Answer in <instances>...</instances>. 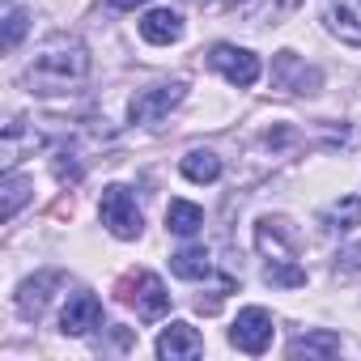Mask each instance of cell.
Segmentation results:
<instances>
[{
  "label": "cell",
  "mask_w": 361,
  "mask_h": 361,
  "mask_svg": "<svg viewBox=\"0 0 361 361\" xmlns=\"http://www.w3.org/2000/svg\"><path fill=\"white\" fill-rule=\"evenodd\" d=\"M85 73H90V51H85V43L73 39V35H51V39L39 47V56H35L26 81H30L35 94H60V90L85 81Z\"/></svg>",
  "instance_id": "6da1fadb"
},
{
  "label": "cell",
  "mask_w": 361,
  "mask_h": 361,
  "mask_svg": "<svg viewBox=\"0 0 361 361\" xmlns=\"http://www.w3.org/2000/svg\"><path fill=\"white\" fill-rule=\"evenodd\" d=\"M255 247L264 255V281L276 289H302L306 268L298 264V247L289 238V226L281 217H259L255 221Z\"/></svg>",
  "instance_id": "7a4b0ae2"
},
{
  "label": "cell",
  "mask_w": 361,
  "mask_h": 361,
  "mask_svg": "<svg viewBox=\"0 0 361 361\" xmlns=\"http://www.w3.org/2000/svg\"><path fill=\"white\" fill-rule=\"evenodd\" d=\"M115 302L132 306L145 323H153V319H161L170 310V293H166V285L153 272H123L115 281Z\"/></svg>",
  "instance_id": "3957f363"
},
{
  "label": "cell",
  "mask_w": 361,
  "mask_h": 361,
  "mask_svg": "<svg viewBox=\"0 0 361 361\" xmlns=\"http://www.w3.org/2000/svg\"><path fill=\"white\" fill-rule=\"evenodd\" d=\"M98 213H102V226H106L115 238H123V243H128V238H140V230H145L140 204H136L132 188H123V183H111V188L102 192Z\"/></svg>",
  "instance_id": "277c9868"
},
{
  "label": "cell",
  "mask_w": 361,
  "mask_h": 361,
  "mask_svg": "<svg viewBox=\"0 0 361 361\" xmlns=\"http://www.w3.org/2000/svg\"><path fill=\"white\" fill-rule=\"evenodd\" d=\"M183 94H188V85L183 81H170V85H153V90H140L136 98H132V106H128V115H132V123H145V128H153V123H161L178 102H183Z\"/></svg>",
  "instance_id": "5b68a950"
},
{
  "label": "cell",
  "mask_w": 361,
  "mask_h": 361,
  "mask_svg": "<svg viewBox=\"0 0 361 361\" xmlns=\"http://www.w3.org/2000/svg\"><path fill=\"white\" fill-rule=\"evenodd\" d=\"M230 344H234L238 353H251V357L268 353V344H272V314H268L264 306L238 310V319H234V327H230Z\"/></svg>",
  "instance_id": "8992f818"
},
{
  "label": "cell",
  "mask_w": 361,
  "mask_h": 361,
  "mask_svg": "<svg viewBox=\"0 0 361 361\" xmlns=\"http://www.w3.org/2000/svg\"><path fill=\"white\" fill-rule=\"evenodd\" d=\"M209 64H213L230 85H238V90H247V85H255V81H259V56H251L247 47L217 43V47L209 51Z\"/></svg>",
  "instance_id": "52a82bcc"
},
{
  "label": "cell",
  "mask_w": 361,
  "mask_h": 361,
  "mask_svg": "<svg viewBox=\"0 0 361 361\" xmlns=\"http://www.w3.org/2000/svg\"><path fill=\"white\" fill-rule=\"evenodd\" d=\"M272 85L281 94H314L323 85V73L314 64L298 60L293 51H276V60H272Z\"/></svg>",
  "instance_id": "ba28073f"
},
{
  "label": "cell",
  "mask_w": 361,
  "mask_h": 361,
  "mask_svg": "<svg viewBox=\"0 0 361 361\" xmlns=\"http://www.w3.org/2000/svg\"><path fill=\"white\" fill-rule=\"evenodd\" d=\"M64 285V272H39V276H30V281H22V289H18V314L22 319H43V310H47V302H51V293Z\"/></svg>",
  "instance_id": "9c48e42d"
},
{
  "label": "cell",
  "mask_w": 361,
  "mask_h": 361,
  "mask_svg": "<svg viewBox=\"0 0 361 361\" xmlns=\"http://www.w3.org/2000/svg\"><path fill=\"white\" fill-rule=\"evenodd\" d=\"M200 353H204V336L192 323H170L157 336V357H166V361H192Z\"/></svg>",
  "instance_id": "30bf717a"
},
{
  "label": "cell",
  "mask_w": 361,
  "mask_h": 361,
  "mask_svg": "<svg viewBox=\"0 0 361 361\" xmlns=\"http://www.w3.org/2000/svg\"><path fill=\"white\" fill-rule=\"evenodd\" d=\"M98 323H102V302L94 293H85V289L73 293L68 306H64V314H60V331L64 336H90Z\"/></svg>",
  "instance_id": "8fae6325"
},
{
  "label": "cell",
  "mask_w": 361,
  "mask_h": 361,
  "mask_svg": "<svg viewBox=\"0 0 361 361\" xmlns=\"http://www.w3.org/2000/svg\"><path fill=\"white\" fill-rule=\"evenodd\" d=\"M323 18H327V30L340 43L361 47V0H336V5H327Z\"/></svg>",
  "instance_id": "7c38bea8"
},
{
  "label": "cell",
  "mask_w": 361,
  "mask_h": 361,
  "mask_svg": "<svg viewBox=\"0 0 361 361\" xmlns=\"http://www.w3.org/2000/svg\"><path fill=\"white\" fill-rule=\"evenodd\" d=\"M178 35H183V18H178V9H153V13L140 18V39L153 43V47H166Z\"/></svg>",
  "instance_id": "4fadbf2b"
},
{
  "label": "cell",
  "mask_w": 361,
  "mask_h": 361,
  "mask_svg": "<svg viewBox=\"0 0 361 361\" xmlns=\"http://www.w3.org/2000/svg\"><path fill=\"white\" fill-rule=\"evenodd\" d=\"M178 170H183L188 183H217L221 178V157L213 149H192L178 157Z\"/></svg>",
  "instance_id": "5bb4252c"
},
{
  "label": "cell",
  "mask_w": 361,
  "mask_h": 361,
  "mask_svg": "<svg viewBox=\"0 0 361 361\" xmlns=\"http://www.w3.org/2000/svg\"><path fill=\"white\" fill-rule=\"evenodd\" d=\"M170 272L183 276V281H204V276H213V259L204 247H183V251L170 255Z\"/></svg>",
  "instance_id": "9a60e30c"
},
{
  "label": "cell",
  "mask_w": 361,
  "mask_h": 361,
  "mask_svg": "<svg viewBox=\"0 0 361 361\" xmlns=\"http://www.w3.org/2000/svg\"><path fill=\"white\" fill-rule=\"evenodd\" d=\"M200 226H204V209L200 204H192V200H170L166 204V230L192 238V234H200Z\"/></svg>",
  "instance_id": "2e32d148"
},
{
  "label": "cell",
  "mask_w": 361,
  "mask_h": 361,
  "mask_svg": "<svg viewBox=\"0 0 361 361\" xmlns=\"http://www.w3.org/2000/svg\"><path fill=\"white\" fill-rule=\"evenodd\" d=\"M340 353V336L336 331H306L298 340H289V357H336Z\"/></svg>",
  "instance_id": "e0dca14e"
},
{
  "label": "cell",
  "mask_w": 361,
  "mask_h": 361,
  "mask_svg": "<svg viewBox=\"0 0 361 361\" xmlns=\"http://www.w3.org/2000/svg\"><path fill=\"white\" fill-rule=\"evenodd\" d=\"M323 221H327V230H340V234L357 230V226H361V196H340V200L323 213Z\"/></svg>",
  "instance_id": "ac0fdd59"
},
{
  "label": "cell",
  "mask_w": 361,
  "mask_h": 361,
  "mask_svg": "<svg viewBox=\"0 0 361 361\" xmlns=\"http://www.w3.org/2000/svg\"><path fill=\"white\" fill-rule=\"evenodd\" d=\"M0 192H5V221H13L18 209L30 200V178L18 174V170H9V174H5V183H0Z\"/></svg>",
  "instance_id": "d6986e66"
},
{
  "label": "cell",
  "mask_w": 361,
  "mask_h": 361,
  "mask_svg": "<svg viewBox=\"0 0 361 361\" xmlns=\"http://www.w3.org/2000/svg\"><path fill=\"white\" fill-rule=\"evenodd\" d=\"M26 30H30V13H26V9H9V13H5V35H0V47L13 51Z\"/></svg>",
  "instance_id": "ffe728a7"
},
{
  "label": "cell",
  "mask_w": 361,
  "mask_h": 361,
  "mask_svg": "<svg viewBox=\"0 0 361 361\" xmlns=\"http://www.w3.org/2000/svg\"><path fill=\"white\" fill-rule=\"evenodd\" d=\"M56 178H60V183H77V178H81V161H77V153H56Z\"/></svg>",
  "instance_id": "44dd1931"
},
{
  "label": "cell",
  "mask_w": 361,
  "mask_h": 361,
  "mask_svg": "<svg viewBox=\"0 0 361 361\" xmlns=\"http://www.w3.org/2000/svg\"><path fill=\"white\" fill-rule=\"evenodd\" d=\"M361 272V247H344L336 255V276H357Z\"/></svg>",
  "instance_id": "7402d4cb"
},
{
  "label": "cell",
  "mask_w": 361,
  "mask_h": 361,
  "mask_svg": "<svg viewBox=\"0 0 361 361\" xmlns=\"http://www.w3.org/2000/svg\"><path fill=\"white\" fill-rule=\"evenodd\" d=\"M111 9H136V5H145V0H106Z\"/></svg>",
  "instance_id": "603a6c76"
}]
</instances>
